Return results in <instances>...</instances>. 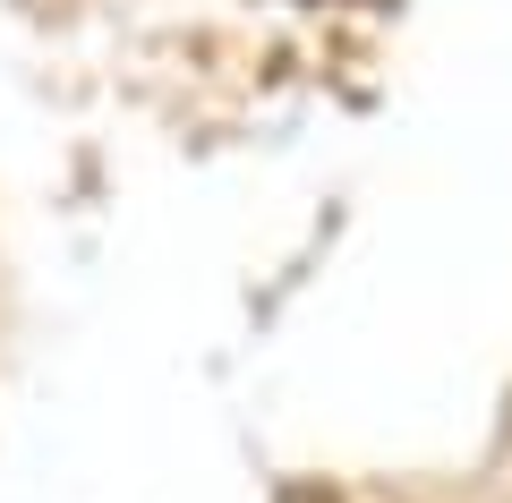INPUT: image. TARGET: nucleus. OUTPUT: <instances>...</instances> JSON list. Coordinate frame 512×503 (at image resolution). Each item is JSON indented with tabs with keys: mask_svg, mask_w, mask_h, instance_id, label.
I'll return each mask as SVG.
<instances>
[{
	"mask_svg": "<svg viewBox=\"0 0 512 503\" xmlns=\"http://www.w3.org/2000/svg\"><path fill=\"white\" fill-rule=\"evenodd\" d=\"M274 503H342V495H333V486H316V478H291Z\"/></svg>",
	"mask_w": 512,
	"mask_h": 503,
	"instance_id": "obj_1",
	"label": "nucleus"
}]
</instances>
